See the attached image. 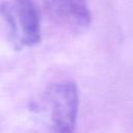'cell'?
<instances>
[{
    "label": "cell",
    "instance_id": "cell-1",
    "mask_svg": "<svg viewBox=\"0 0 133 133\" xmlns=\"http://www.w3.org/2000/svg\"><path fill=\"white\" fill-rule=\"evenodd\" d=\"M0 15L15 50L33 47L41 42V15L34 0L4 1L0 4Z\"/></svg>",
    "mask_w": 133,
    "mask_h": 133
},
{
    "label": "cell",
    "instance_id": "cell-2",
    "mask_svg": "<svg viewBox=\"0 0 133 133\" xmlns=\"http://www.w3.org/2000/svg\"><path fill=\"white\" fill-rule=\"evenodd\" d=\"M53 133H75L79 110V91L73 81L52 84L46 92Z\"/></svg>",
    "mask_w": 133,
    "mask_h": 133
},
{
    "label": "cell",
    "instance_id": "cell-3",
    "mask_svg": "<svg viewBox=\"0 0 133 133\" xmlns=\"http://www.w3.org/2000/svg\"><path fill=\"white\" fill-rule=\"evenodd\" d=\"M44 7L56 24L72 33H82L90 25L87 0H44Z\"/></svg>",
    "mask_w": 133,
    "mask_h": 133
}]
</instances>
